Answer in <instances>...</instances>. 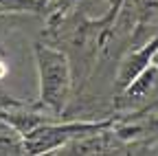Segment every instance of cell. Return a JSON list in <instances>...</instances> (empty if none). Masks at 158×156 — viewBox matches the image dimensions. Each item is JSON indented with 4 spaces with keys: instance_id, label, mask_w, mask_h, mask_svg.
<instances>
[{
    "instance_id": "2",
    "label": "cell",
    "mask_w": 158,
    "mask_h": 156,
    "mask_svg": "<svg viewBox=\"0 0 158 156\" xmlns=\"http://www.w3.org/2000/svg\"><path fill=\"white\" fill-rule=\"evenodd\" d=\"M7 70H9V68H7V64H5V60H2V57H0V79H2V77L7 75Z\"/></svg>"
},
{
    "instance_id": "1",
    "label": "cell",
    "mask_w": 158,
    "mask_h": 156,
    "mask_svg": "<svg viewBox=\"0 0 158 156\" xmlns=\"http://www.w3.org/2000/svg\"><path fill=\"white\" fill-rule=\"evenodd\" d=\"M37 62H40V75H42V101H46L53 108H59L68 84L66 60L55 51L37 46Z\"/></svg>"
}]
</instances>
